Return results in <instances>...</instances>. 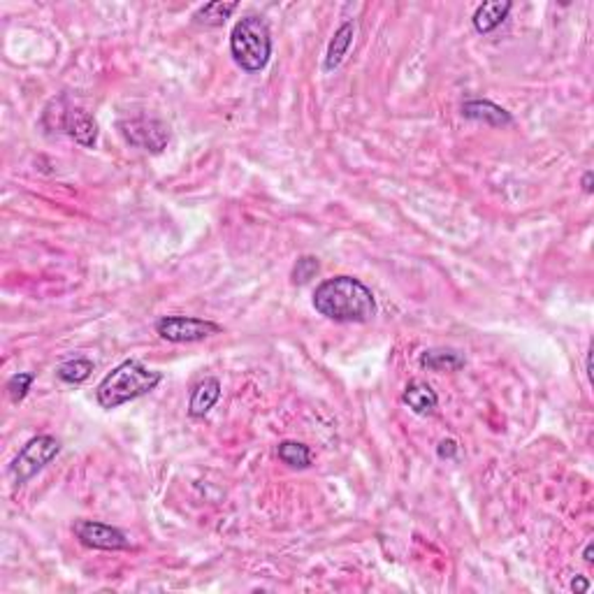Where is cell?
Returning <instances> with one entry per match:
<instances>
[{
    "instance_id": "1",
    "label": "cell",
    "mask_w": 594,
    "mask_h": 594,
    "mask_svg": "<svg viewBox=\"0 0 594 594\" xmlns=\"http://www.w3.org/2000/svg\"><path fill=\"white\" fill-rule=\"evenodd\" d=\"M314 309L334 323H369L378 307L369 286L339 274L316 286Z\"/></svg>"
},
{
    "instance_id": "2",
    "label": "cell",
    "mask_w": 594,
    "mask_h": 594,
    "mask_svg": "<svg viewBox=\"0 0 594 594\" xmlns=\"http://www.w3.org/2000/svg\"><path fill=\"white\" fill-rule=\"evenodd\" d=\"M163 381V374L156 369H148L140 360H124L121 365L107 374L95 388V400L103 408H118L121 404H128L137 397L148 395L151 390L158 388Z\"/></svg>"
},
{
    "instance_id": "3",
    "label": "cell",
    "mask_w": 594,
    "mask_h": 594,
    "mask_svg": "<svg viewBox=\"0 0 594 594\" xmlns=\"http://www.w3.org/2000/svg\"><path fill=\"white\" fill-rule=\"evenodd\" d=\"M230 54L244 72H260L272 58V33L263 17L240 19L230 33Z\"/></svg>"
},
{
    "instance_id": "4",
    "label": "cell",
    "mask_w": 594,
    "mask_h": 594,
    "mask_svg": "<svg viewBox=\"0 0 594 594\" xmlns=\"http://www.w3.org/2000/svg\"><path fill=\"white\" fill-rule=\"evenodd\" d=\"M54 121H47V128L50 130H61L68 137H72L74 142L81 144V147L87 148H95L98 144V121L88 114L87 110H81V107L70 105L65 98H56L51 100L47 110H44L42 118H51Z\"/></svg>"
},
{
    "instance_id": "5",
    "label": "cell",
    "mask_w": 594,
    "mask_h": 594,
    "mask_svg": "<svg viewBox=\"0 0 594 594\" xmlns=\"http://www.w3.org/2000/svg\"><path fill=\"white\" fill-rule=\"evenodd\" d=\"M61 453V441L51 437V434H40L33 437L31 441H26L21 446V451L17 453V458L10 464V476H12L14 485H26L35 476L37 471H42L51 460Z\"/></svg>"
},
{
    "instance_id": "6",
    "label": "cell",
    "mask_w": 594,
    "mask_h": 594,
    "mask_svg": "<svg viewBox=\"0 0 594 594\" xmlns=\"http://www.w3.org/2000/svg\"><path fill=\"white\" fill-rule=\"evenodd\" d=\"M117 128L130 147L142 148V151H151V154H161L163 148L170 144V137H172L170 126H167L165 121H161V118L156 117H144V114H140V117L121 118L117 124Z\"/></svg>"
},
{
    "instance_id": "7",
    "label": "cell",
    "mask_w": 594,
    "mask_h": 594,
    "mask_svg": "<svg viewBox=\"0 0 594 594\" xmlns=\"http://www.w3.org/2000/svg\"><path fill=\"white\" fill-rule=\"evenodd\" d=\"M156 332L170 344H193V341H202L218 334L221 325L195 318V316H163L161 321L156 323Z\"/></svg>"
},
{
    "instance_id": "8",
    "label": "cell",
    "mask_w": 594,
    "mask_h": 594,
    "mask_svg": "<svg viewBox=\"0 0 594 594\" xmlns=\"http://www.w3.org/2000/svg\"><path fill=\"white\" fill-rule=\"evenodd\" d=\"M72 532L81 545L93 551H128L130 548V538L118 527L98 522V520H77Z\"/></svg>"
},
{
    "instance_id": "9",
    "label": "cell",
    "mask_w": 594,
    "mask_h": 594,
    "mask_svg": "<svg viewBox=\"0 0 594 594\" xmlns=\"http://www.w3.org/2000/svg\"><path fill=\"white\" fill-rule=\"evenodd\" d=\"M462 117L471 118V121H481V124L492 126V128H504V126L514 124L511 111L492 103V100H467L462 105Z\"/></svg>"
},
{
    "instance_id": "10",
    "label": "cell",
    "mask_w": 594,
    "mask_h": 594,
    "mask_svg": "<svg viewBox=\"0 0 594 594\" xmlns=\"http://www.w3.org/2000/svg\"><path fill=\"white\" fill-rule=\"evenodd\" d=\"M218 400H221V381L217 377H204L202 381L193 385L191 400H188V415L191 418H204Z\"/></svg>"
},
{
    "instance_id": "11",
    "label": "cell",
    "mask_w": 594,
    "mask_h": 594,
    "mask_svg": "<svg viewBox=\"0 0 594 594\" xmlns=\"http://www.w3.org/2000/svg\"><path fill=\"white\" fill-rule=\"evenodd\" d=\"M511 7H514V3H508V0H488V3L478 5L474 17H471L474 31L481 33V35H488L495 28H499L506 21Z\"/></svg>"
},
{
    "instance_id": "12",
    "label": "cell",
    "mask_w": 594,
    "mask_h": 594,
    "mask_svg": "<svg viewBox=\"0 0 594 594\" xmlns=\"http://www.w3.org/2000/svg\"><path fill=\"white\" fill-rule=\"evenodd\" d=\"M402 402L407 404L414 414L418 415H430L439 404V395L434 392V388L421 378H414L408 381L407 388L402 392Z\"/></svg>"
},
{
    "instance_id": "13",
    "label": "cell",
    "mask_w": 594,
    "mask_h": 594,
    "mask_svg": "<svg viewBox=\"0 0 594 594\" xmlns=\"http://www.w3.org/2000/svg\"><path fill=\"white\" fill-rule=\"evenodd\" d=\"M353 37H355V24L353 21H344V24L334 31L332 40L328 44V54H325V61H323V70L325 72H332L344 63V58L348 56L353 47Z\"/></svg>"
},
{
    "instance_id": "14",
    "label": "cell",
    "mask_w": 594,
    "mask_h": 594,
    "mask_svg": "<svg viewBox=\"0 0 594 594\" xmlns=\"http://www.w3.org/2000/svg\"><path fill=\"white\" fill-rule=\"evenodd\" d=\"M418 365L430 371H458L467 365V358L455 348H427L421 353Z\"/></svg>"
},
{
    "instance_id": "15",
    "label": "cell",
    "mask_w": 594,
    "mask_h": 594,
    "mask_svg": "<svg viewBox=\"0 0 594 594\" xmlns=\"http://www.w3.org/2000/svg\"><path fill=\"white\" fill-rule=\"evenodd\" d=\"M237 7H240V3H223V0H217V3H207V5L198 7L193 19H195V24L217 28V26L225 24V19H230V14L235 12Z\"/></svg>"
},
{
    "instance_id": "16",
    "label": "cell",
    "mask_w": 594,
    "mask_h": 594,
    "mask_svg": "<svg viewBox=\"0 0 594 594\" xmlns=\"http://www.w3.org/2000/svg\"><path fill=\"white\" fill-rule=\"evenodd\" d=\"M277 455L281 462L293 467V469H307V467H311V460H314L309 446L300 444V441H281L277 448Z\"/></svg>"
},
{
    "instance_id": "17",
    "label": "cell",
    "mask_w": 594,
    "mask_h": 594,
    "mask_svg": "<svg viewBox=\"0 0 594 594\" xmlns=\"http://www.w3.org/2000/svg\"><path fill=\"white\" fill-rule=\"evenodd\" d=\"M93 369H95L93 360L72 358V360H65V362L56 369V377L61 378L63 384L80 385V384H84L88 377H91Z\"/></svg>"
},
{
    "instance_id": "18",
    "label": "cell",
    "mask_w": 594,
    "mask_h": 594,
    "mask_svg": "<svg viewBox=\"0 0 594 594\" xmlns=\"http://www.w3.org/2000/svg\"><path fill=\"white\" fill-rule=\"evenodd\" d=\"M33 381H35V377H33L31 371H19V374L10 377V381H7V395H10V400H12L14 404L24 402L26 395H28V390H31Z\"/></svg>"
},
{
    "instance_id": "19",
    "label": "cell",
    "mask_w": 594,
    "mask_h": 594,
    "mask_svg": "<svg viewBox=\"0 0 594 594\" xmlns=\"http://www.w3.org/2000/svg\"><path fill=\"white\" fill-rule=\"evenodd\" d=\"M318 270H321V265H318V258H314V255H302V258H297L295 267H293V284L295 286H304L309 284L311 278L318 274Z\"/></svg>"
},
{
    "instance_id": "20",
    "label": "cell",
    "mask_w": 594,
    "mask_h": 594,
    "mask_svg": "<svg viewBox=\"0 0 594 594\" xmlns=\"http://www.w3.org/2000/svg\"><path fill=\"white\" fill-rule=\"evenodd\" d=\"M460 453V446L455 439H441L439 446H437V455L441 460H455Z\"/></svg>"
},
{
    "instance_id": "21",
    "label": "cell",
    "mask_w": 594,
    "mask_h": 594,
    "mask_svg": "<svg viewBox=\"0 0 594 594\" xmlns=\"http://www.w3.org/2000/svg\"><path fill=\"white\" fill-rule=\"evenodd\" d=\"M571 590H574L575 594L588 592V590H590V581H588V578H585V575H575L574 581H571Z\"/></svg>"
},
{
    "instance_id": "22",
    "label": "cell",
    "mask_w": 594,
    "mask_h": 594,
    "mask_svg": "<svg viewBox=\"0 0 594 594\" xmlns=\"http://www.w3.org/2000/svg\"><path fill=\"white\" fill-rule=\"evenodd\" d=\"M592 184H594V172H592V170H588V172L583 174V179H581L583 191L588 193V195L594 191V186H592Z\"/></svg>"
},
{
    "instance_id": "23",
    "label": "cell",
    "mask_w": 594,
    "mask_h": 594,
    "mask_svg": "<svg viewBox=\"0 0 594 594\" xmlns=\"http://www.w3.org/2000/svg\"><path fill=\"white\" fill-rule=\"evenodd\" d=\"M585 374H588V378L592 381V348H590L588 358H585Z\"/></svg>"
},
{
    "instance_id": "24",
    "label": "cell",
    "mask_w": 594,
    "mask_h": 594,
    "mask_svg": "<svg viewBox=\"0 0 594 594\" xmlns=\"http://www.w3.org/2000/svg\"><path fill=\"white\" fill-rule=\"evenodd\" d=\"M583 560H585L588 564H592V560H594V557H592V541L585 545V551H583Z\"/></svg>"
}]
</instances>
